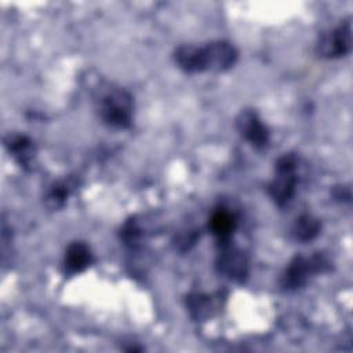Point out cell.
Wrapping results in <instances>:
<instances>
[{
	"label": "cell",
	"instance_id": "4fadbf2b",
	"mask_svg": "<svg viewBox=\"0 0 353 353\" xmlns=\"http://www.w3.org/2000/svg\"><path fill=\"white\" fill-rule=\"evenodd\" d=\"M76 186V181L73 178H65L54 182L46 194V204L51 210H59L65 205L68 197Z\"/></svg>",
	"mask_w": 353,
	"mask_h": 353
},
{
	"label": "cell",
	"instance_id": "9c48e42d",
	"mask_svg": "<svg viewBox=\"0 0 353 353\" xmlns=\"http://www.w3.org/2000/svg\"><path fill=\"white\" fill-rule=\"evenodd\" d=\"M94 261L92 251L90 245L84 241L76 240L72 241L66 250L63 256V272L68 276H74L84 272Z\"/></svg>",
	"mask_w": 353,
	"mask_h": 353
},
{
	"label": "cell",
	"instance_id": "7a4b0ae2",
	"mask_svg": "<svg viewBox=\"0 0 353 353\" xmlns=\"http://www.w3.org/2000/svg\"><path fill=\"white\" fill-rule=\"evenodd\" d=\"M95 106L99 119L108 127L127 130L132 125L134 99L127 90L112 84L99 88L95 97Z\"/></svg>",
	"mask_w": 353,
	"mask_h": 353
},
{
	"label": "cell",
	"instance_id": "277c9868",
	"mask_svg": "<svg viewBox=\"0 0 353 353\" xmlns=\"http://www.w3.org/2000/svg\"><path fill=\"white\" fill-rule=\"evenodd\" d=\"M298 157L294 153H284L274 164L276 175L268 185V194L277 207H284L294 197L298 183Z\"/></svg>",
	"mask_w": 353,
	"mask_h": 353
},
{
	"label": "cell",
	"instance_id": "7c38bea8",
	"mask_svg": "<svg viewBox=\"0 0 353 353\" xmlns=\"http://www.w3.org/2000/svg\"><path fill=\"white\" fill-rule=\"evenodd\" d=\"M321 230V222L319 218L310 214L299 215L291 228V236L294 240L301 243L312 241L319 236Z\"/></svg>",
	"mask_w": 353,
	"mask_h": 353
},
{
	"label": "cell",
	"instance_id": "2e32d148",
	"mask_svg": "<svg viewBox=\"0 0 353 353\" xmlns=\"http://www.w3.org/2000/svg\"><path fill=\"white\" fill-rule=\"evenodd\" d=\"M334 197L335 199H341V200H345V201H349L352 194H350V188L349 186H338L335 188L334 190Z\"/></svg>",
	"mask_w": 353,
	"mask_h": 353
},
{
	"label": "cell",
	"instance_id": "6da1fadb",
	"mask_svg": "<svg viewBox=\"0 0 353 353\" xmlns=\"http://www.w3.org/2000/svg\"><path fill=\"white\" fill-rule=\"evenodd\" d=\"M239 58L237 48L226 40L210 41L205 46L183 44L174 51V61L185 73L226 72Z\"/></svg>",
	"mask_w": 353,
	"mask_h": 353
},
{
	"label": "cell",
	"instance_id": "3957f363",
	"mask_svg": "<svg viewBox=\"0 0 353 353\" xmlns=\"http://www.w3.org/2000/svg\"><path fill=\"white\" fill-rule=\"evenodd\" d=\"M332 263L323 252H314L310 256L295 255L281 274L280 285L284 291H296L302 288L313 274L330 272Z\"/></svg>",
	"mask_w": 353,
	"mask_h": 353
},
{
	"label": "cell",
	"instance_id": "30bf717a",
	"mask_svg": "<svg viewBox=\"0 0 353 353\" xmlns=\"http://www.w3.org/2000/svg\"><path fill=\"white\" fill-rule=\"evenodd\" d=\"M4 146L21 167L25 170L32 167L36 157V146L28 135L17 132L8 134L4 138Z\"/></svg>",
	"mask_w": 353,
	"mask_h": 353
},
{
	"label": "cell",
	"instance_id": "52a82bcc",
	"mask_svg": "<svg viewBox=\"0 0 353 353\" xmlns=\"http://www.w3.org/2000/svg\"><path fill=\"white\" fill-rule=\"evenodd\" d=\"M236 130L239 134L254 148L263 149L269 145L270 132L269 128L262 123L258 113L251 109L241 110L236 117Z\"/></svg>",
	"mask_w": 353,
	"mask_h": 353
},
{
	"label": "cell",
	"instance_id": "5b68a950",
	"mask_svg": "<svg viewBox=\"0 0 353 353\" xmlns=\"http://www.w3.org/2000/svg\"><path fill=\"white\" fill-rule=\"evenodd\" d=\"M352 51V22L345 19L338 26L323 32L316 44V52L325 59H338Z\"/></svg>",
	"mask_w": 353,
	"mask_h": 353
},
{
	"label": "cell",
	"instance_id": "5bb4252c",
	"mask_svg": "<svg viewBox=\"0 0 353 353\" xmlns=\"http://www.w3.org/2000/svg\"><path fill=\"white\" fill-rule=\"evenodd\" d=\"M120 237L125 245L134 248L139 244L142 239V228L137 218H130L120 230Z\"/></svg>",
	"mask_w": 353,
	"mask_h": 353
},
{
	"label": "cell",
	"instance_id": "9a60e30c",
	"mask_svg": "<svg viewBox=\"0 0 353 353\" xmlns=\"http://www.w3.org/2000/svg\"><path fill=\"white\" fill-rule=\"evenodd\" d=\"M199 239V233L196 230H189V232H185L182 234L178 236V239L175 240V247L185 252V251H189L190 247H193L196 244Z\"/></svg>",
	"mask_w": 353,
	"mask_h": 353
},
{
	"label": "cell",
	"instance_id": "8fae6325",
	"mask_svg": "<svg viewBox=\"0 0 353 353\" xmlns=\"http://www.w3.org/2000/svg\"><path fill=\"white\" fill-rule=\"evenodd\" d=\"M237 228L236 215L228 208H216L212 211L208 219V229L215 236L218 243L230 241L234 230Z\"/></svg>",
	"mask_w": 353,
	"mask_h": 353
},
{
	"label": "cell",
	"instance_id": "8992f818",
	"mask_svg": "<svg viewBox=\"0 0 353 353\" xmlns=\"http://www.w3.org/2000/svg\"><path fill=\"white\" fill-rule=\"evenodd\" d=\"M218 248L219 250L215 261L218 273L233 281H243L248 274L247 255L230 241L218 243Z\"/></svg>",
	"mask_w": 353,
	"mask_h": 353
},
{
	"label": "cell",
	"instance_id": "ba28073f",
	"mask_svg": "<svg viewBox=\"0 0 353 353\" xmlns=\"http://www.w3.org/2000/svg\"><path fill=\"white\" fill-rule=\"evenodd\" d=\"M222 294H204V292H192L185 299V306L189 312V316L194 321H207L215 316L221 309Z\"/></svg>",
	"mask_w": 353,
	"mask_h": 353
}]
</instances>
